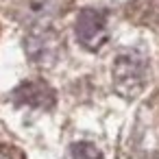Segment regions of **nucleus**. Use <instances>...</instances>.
<instances>
[{"label":"nucleus","instance_id":"1","mask_svg":"<svg viewBox=\"0 0 159 159\" xmlns=\"http://www.w3.org/2000/svg\"><path fill=\"white\" fill-rule=\"evenodd\" d=\"M148 79V59L142 50H124L113 61V87L124 98H135L144 92Z\"/></svg>","mask_w":159,"mask_h":159},{"label":"nucleus","instance_id":"3","mask_svg":"<svg viewBox=\"0 0 159 159\" xmlns=\"http://www.w3.org/2000/svg\"><path fill=\"white\" fill-rule=\"evenodd\" d=\"M74 33H76L79 44L85 50H92V52L100 50L109 39V26H107L105 13L96 9H83L76 18Z\"/></svg>","mask_w":159,"mask_h":159},{"label":"nucleus","instance_id":"2","mask_svg":"<svg viewBox=\"0 0 159 159\" xmlns=\"http://www.w3.org/2000/svg\"><path fill=\"white\" fill-rule=\"evenodd\" d=\"M24 50L31 63L39 68H52L63 50L61 37L57 35L50 24H39V26H29V33L24 37Z\"/></svg>","mask_w":159,"mask_h":159},{"label":"nucleus","instance_id":"7","mask_svg":"<svg viewBox=\"0 0 159 159\" xmlns=\"http://www.w3.org/2000/svg\"><path fill=\"white\" fill-rule=\"evenodd\" d=\"M66 159H102V152L92 142H74L70 144Z\"/></svg>","mask_w":159,"mask_h":159},{"label":"nucleus","instance_id":"6","mask_svg":"<svg viewBox=\"0 0 159 159\" xmlns=\"http://www.w3.org/2000/svg\"><path fill=\"white\" fill-rule=\"evenodd\" d=\"M131 22L159 31V0H131L126 7Z\"/></svg>","mask_w":159,"mask_h":159},{"label":"nucleus","instance_id":"8","mask_svg":"<svg viewBox=\"0 0 159 159\" xmlns=\"http://www.w3.org/2000/svg\"><path fill=\"white\" fill-rule=\"evenodd\" d=\"M0 159H22V152L11 146H0Z\"/></svg>","mask_w":159,"mask_h":159},{"label":"nucleus","instance_id":"5","mask_svg":"<svg viewBox=\"0 0 159 159\" xmlns=\"http://www.w3.org/2000/svg\"><path fill=\"white\" fill-rule=\"evenodd\" d=\"M63 9V0H29L26 7L22 9V20L31 26L48 24L59 11Z\"/></svg>","mask_w":159,"mask_h":159},{"label":"nucleus","instance_id":"4","mask_svg":"<svg viewBox=\"0 0 159 159\" xmlns=\"http://www.w3.org/2000/svg\"><path fill=\"white\" fill-rule=\"evenodd\" d=\"M11 100L18 107H29V109H42L48 111L55 107L57 94L46 81H24L11 92Z\"/></svg>","mask_w":159,"mask_h":159}]
</instances>
